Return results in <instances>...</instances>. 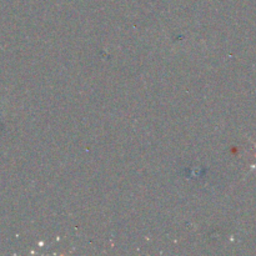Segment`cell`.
I'll use <instances>...</instances> for the list:
<instances>
[{"mask_svg": "<svg viewBox=\"0 0 256 256\" xmlns=\"http://www.w3.org/2000/svg\"><path fill=\"white\" fill-rule=\"evenodd\" d=\"M254 168H256V164H255V166H254Z\"/></svg>", "mask_w": 256, "mask_h": 256, "instance_id": "obj_1", "label": "cell"}]
</instances>
